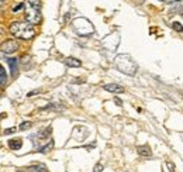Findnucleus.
Masks as SVG:
<instances>
[{
    "label": "nucleus",
    "instance_id": "f257e3e1",
    "mask_svg": "<svg viewBox=\"0 0 183 172\" xmlns=\"http://www.w3.org/2000/svg\"><path fill=\"white\" fill-rule=\"evenodd\" d=\"M9 31H10V34L13 37L20 40H31L35 35L34 26H31L27 21H14V23L10 24Z\"/></svg>",
    "mask_w": 183,
    "mask_h": 172
},
{
    "label": "nucleus",
    "instance_id": "f03ea898",
    "mask_svg": "<svg viewBox=\"0 0 183 172\" xmlns=\"http://www.w3.org/2000/svg\"><path fill=\"white\" fill-rule=\"evenodd\" d=\"M116 66H117V69L121 71L123 73L130 75V76L135 75V72H137V69H138L135 61H134L130 55H127V54L118 55V57L116 58Z\"/></svg>",
    "mask_w": 183,
    "mask_h": 172
},
{
    "label": "nucleus",
    "instance_id": "7ed1b4c3",
    "mask_svg": "<svg viewBox=\"0 0 183 172\" xmlns=\"http://www.w3.org/2000/svg\"><path fill=\"white\" fill-rule=\"evenodd\" d=\"M27 6H28V10H27V13H25V20H27V23H30L31 26L38 24V23L41 21V13H39V9L31 7L30 4H27Z\"/></svg>",
    "mask_w": 183,
    "mask_h": 172
},
{
    "label": "nucleus",
    "instance_id": "20e7f679",
    "mask_svg": "<svg viewBox=\"0 0 183 172\" xmlns=\"http://www.w3.org/2000/svg\"><path fill=\"white\" fill-rule=\"evenodd\" d=\"M17 48H19V42L16 40H7L0 45V50L4 54H13V52L17 51Z\"/></svg>",
    "mask_w": 183,
    "mask_h": 172
},
{
    "label": "nucleus",
    "instance_id": "39448f33",
    "mask_svg": "<svg viewBox=\"0 0 183 172\" xmlns=\"http://www.w3.org/2000/svg\"><path fill=\"white\" fill-rule=\"evenodd\" d=\"M103 88H104V90L111 92V93H116V95L124 92V88H123L121 85H118V83H107V85H104Z\"/></svg>",
    "mask_w": 183,
    "mask_h": 172
},
{
    "label": "nucleus",
    "instance_id": "423d86ee",
    "mask_svg": "<svg viewBox=\"0 0 183 172\" xmlns=\"http://www.w3.org/2000/svg\"><path fill=\"white\" fill-rule=\"evenodd\" d=\"M65 65L66 66H69V68H79L80 65H82V62L78 59V58H73V57H68V58H65Z\"/></svg>",
    "mask_w": 183,
    "mask_h": 172
},
{
    "label": "nucleus",
    "instance_id": "0eeeda50",
    "mask_svg": "<svg viewBox=\"0 0 183 172\" xmlns=\"http://www.w3.org/2000/svg\"><path fill=\"white\" fill-rule=\"evenodd\" d=\"M137 153H138L141 157H151V155H152L151 148H149L148 145H139V147H137Z\"/></svg>",
    "mask_w": 183,
    "mask_h": 172
},
{
    "label": "nucleus",
    "instance_id": "6e6552de",
    "mask_svg": "<svg viewBox=\"0 0 183 172\" xmlns=\"http://www.w3.org/2000/svg\"><path fill=\"white\" fill-rule=\"evenodd\" d=\"M23 145V141L21 138H13V140H9V147L11 150H20Z\"/></svg>",
    "mask_w": 183,
    "mask_h": 172
},
{
    "label": "nucleus",
    "instance_id": "1a4fd4ad",
    "mask_svg": "<svg viewBox=\"0 0 183 172\" xmlns=\"http://www.w3.org/2000/svg\"><path fill=\"white\" fill-rule=\"evenodd\" d=\"M28 172H47V166L44 164H38V165H30L27 168Z\"/></svg>",
    "mask_w": 183,
    "mask_h": 172
},
{
    "label": "nucleus",
    "instance_id": "9d476101",
    "mask_svg": "<svg viewBox=\"0 0 183 172\" xmlns=\"http://www.w3.org/2000/svg\"><path fill=\"white\" fill-rule=\"evenodd\" d=\"M7 62H9L10 69H11V76H16L17 75V59L16 58H9Z\"/></svg>",
    "mask_w": 183,
    "mask_h": 172
},
{
    "label": "nucleus",
    "instance_id": "9b49d317",
    "mask_svg": "<svg viewBox=\"0 0 183 172\" xmlns=\"http://www.w3.org/2000/svg\"><path fill=\"white\" fill-rule=\"evenodd\" d=\"M6 83H7V73L4 68L0 65V86H4Z\"/></svg>",
    "mask_w": 183,
    "mask_h": 172
},
{
    "label": "nucleus",
    "instance_id": "f8f14e48",
    "mask_svg": "<svg viewBox=\"0 0 183 172\" xmlns=\"http://www.w3.org/2000/svg\"><path fill=\"white\" fill-rule=\"evenodd\" d=\"M52 147H54V141H50L47 145H44V147H41V148H39V153L47 154L48 151H51V150H52Z\"/></svg>",
    "mask_w": 183,
    "mask_h": 172
},
{
    "label": "nucleus",
    "instance_id": "ddd939ff",
    "mask_svg": "<svg viewBox=\"0 0 183 172\" xmlns=\"http://www.w3.org/2000/svg\"><path fill=\"white\" fill-rule=\"evenodd\" d=\"M52 133V127H47L44 130V131H41V133H39V137H42V138H47V137H48V135H50V134Z\"/></svg>",
    "mask_w": 183,
    "mask_h": 172
},
{
    "label": "nucleus",
    "instance_id": "4468645a",
    "mask_svg": "<svg viewBox=\"0 0 183 172\" xmlns=\"http://www.w3.org/2000/svg\"><path fill=\"white\" fill-rule=\"evenodd\" d=\"M31 126H32L31 121H24V123H21V124H20L19 130H27V128H30Z\"/></svg>",
    "mask_w": 183,
    "mask_h": 172
},
{
    "label": "nucleus",
    "instance_id": "2eb2a0df",
    "mask_svg": "<svg viewBox=\"0 0 183 172\" xmlns=\"http://www.w3.org/2000/svg\"><path fill=\"white\" fill-rule=\"evenodd\" d=\"M172 27H173V30H176V31H179V32H183V26L180 24V23L175 21V23L172 24Z\"/></svg>",
    "mask_w": 183,
    "mask_h": 172
},
{
    "label": "nucleus",
    "instance_id": "dca6fc26",
    "mask_svg": "<svg viewBox=\"0 0 183 172\" xmlns=\"http://www.w3.org/2000/svg\"><path fill=\"white\" fill-rule=\"evenodd\" d=\"M24 6H25V3H19L17 6L13 7V12H20L21 9H24Z\"/></svg>",
    "mask_w": 183,
    "mask_h": 172
},
{
    "label": "nucleus",
    "instance_id": "f3484780",
    "mask_svg": "<svg viewBox=\"0 0 183 172\" xmlns=\"http://www.w3.org/2000/svg\"><path fill=\"white\" fill-rule=\"evenodd\" d=\"M166 165H168V168H169V171H171V172H175V165L172 164L171 161H168V162H166Z\"/></svg>",
    "mask_w": 183,
    "mask_h": 172
},
{
    "label": "nucleus",
    "instance_id": "a211bd4d",
    "mask_svg": "<svg viewBox=\"0 0 183 172\" xmlns=\"http://www.w3.org/2000/svg\"><path fill=\"white\" fill-rule=\"evenodd\" d=\"M103 171V165L101 164H97V165L95 166V172H101Z\"/></svg>",
    "mask_w": 183,
    "mask_h": 172
},
{
    "label": "nucleus",
    "instance_id": "6ab92c4d",
    "mask_svg": "<svg viewBox=\"0 0 183 172\" xmlns=\"http://www.w3.org/2000/svg\"><path fill=\"white\" fill-rule=\"evenodd\" d=\"M16 131V127H11V128H7V130H4V134H11Z\"/></svg>",
    "mask_w": 183,
    "mask_h": 172
},
{
    "label": "nucleus",
    "instance_id": "aec40b11",
    "mask_svg": "<svg viewBox=\"0 0 183 172\" xmlns=\"http://www.w3.org/2000/svg\"><path fill=\"white\" fill-rule=\"evenodd\" d=\"M37 93H39V89H37V90H32V92H30V93H28V97H31V96H34V95H37Z\"/></svg>",
    "mask_w": 183,
    "mask_h": 172
},
{
    "label": "nucleus",
    "instance_id": "412c9836",
    "mask_svg": "<svg viewBox=\"0 0 183 172\" xmlns=\"http://www.w3.org/2000/svg\"><path fill=\"white\" fill-rule=\"evenodd\" d=\"M114 103H116V104H118V106H121V104H123V102H121L118 97H114Z\"/></svg>",
    "mask_w": 183,
    "mask_h": 172
},
{
    "label": "nucleus",
    "instance_id": "4be33fe9",
    "mask_svg": "<svg viewBox=\"0 0 183 172\" xmlns=\"http://www.w3.org/2000/svg\"><path fill=\"white\" fill-rule=\"evenodd\" d=\"M182 17H183V14H182Z\"/></svg>",
    "mask_w": 183,
    "mask_h": 172
},
{
    "label": "nucleus",
    "instance_id": "5701e85b",
    "mask_svg": "<svg viewBox=\"0 0 183 172\" xmlns=\"http://www.w3.org/2000/svg\"><path fill=\"white\" fill-rule=\"evenodd\" d=\"M182 95H183V93H182Z\"/></svg>",
    "mask_w": 183,
    "mask_h": 172
}]
</instances>
